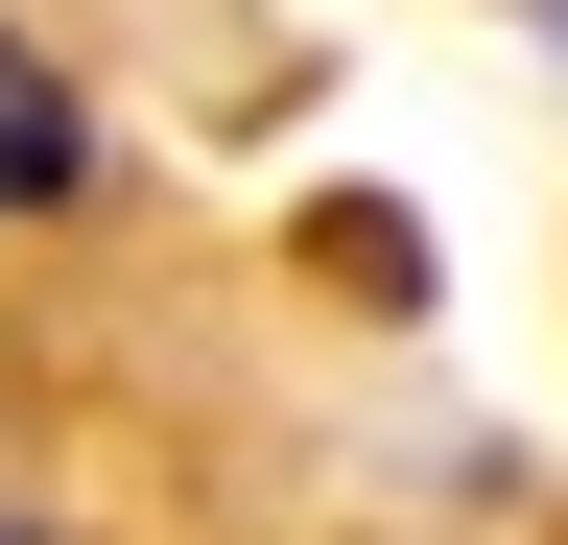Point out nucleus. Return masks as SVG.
<instances>
[{
  "instance_id": "nucleus-1",
  "label": "nucleus",
  "mask_w": 568,
  "mask_h": 545,
  "mask_svg": "<svg viewBox=\"0 0 568 545\" xmlns=\"http://www.w3.org/2000/svg\"><path fill=\"white\" fill-rule=\"evenodd\" d=\"M95 190H119V119H95V72H71L48 24H0V238L95 214Z\"/></svg>"
},
{
  "instance_id": "nucleus-2",
  "label": "nucleus",
  "mask_w": 568,
  "mask_h": 545,
  "mask_svg": "<svg viewBox=\"0 0 568 545\" xmlns=\"http://www.w3.org/2000/svg\"><path fill=\"white\" fill-rule=\"evenodd\" d=\"M308 261H332V285H355V309H426V238L379 214V190H332V214H308Z\"/></svg>"
},
{
  "instance_id": "nucleus-3",
  "label": "nucleus",
  "mask_w": 568,
  "mask_h": 545,
  "mask_svg": "<svg viewBox=\"0 0 568 545\" xmlns=\"http://www.w3.org/2000/svg\"><path fill=\"white\" fill-rule=\"evenodd\" d=\"M0 545H95V522H71V498H24V474H0Z\"/></svg>"
}]
</instances>
